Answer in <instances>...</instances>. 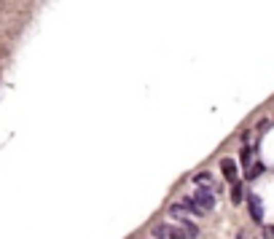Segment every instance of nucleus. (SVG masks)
Instances as JSON below:
<instances>
[{"mask_svg":"<svg viewBox=\"0 0 274 239\" xmlns=\"http://www.w3.org/2000/svg\"><path fill=\"white\" fill-rule=\"evenodd\" d=\"M194 199L199 201V207L210 212L212 207H215V186H207V188H196L194 191Z\"/></svg>","mask_w":274,"mask_h":239,"instance_id":"obj_1","label":"nucleus"},{"mask_svg":"<svg viewBox=\"0 0 274 239\" xmlns=\"http://www.w3.org/2000/svg\"><path fill=\"white\" fill-rule=\"evenodd\" d=\"M247 207H250V218H253L255 223L264 220V205H261V196L250 194V196H247Z\"/></svg>","mask_w":274,"mask_h":239,"instance_id":"obj_2","label":"nucleus"},{"mask_svg":"<svg viewBox=\"0 0 274 239\" xmlns=\"http://www.w3.org/2000/svg\"><path fill=\"white\" fill-rule=\"evenodd\" d=\"M221 172L229 183H236V161L234 159H223L221 161Z\"/></svg>","mask_w":274,"mask_h":239,"instance_id":"obj_3","label":"nucleus"},{"mask_svg":"<svg viewBox=\"0 0 274 239\" xmlns=\"http://www.w3.org/2000/svg\"><path fill=\"white\" fill-rule=\"evenodd\" d=\"M261 172H264V164H261V161H253V164L247 167V180H255Z\"/></svg>","mask_w":274,"mask_h":239,"instance_id":"obj_4","label":"nucleus"},{"mask_svg":"<svg viewBox=\"0 0 274 239\" xmlns=\"http://www.w3.org/2000/svg\"><path fill=\"white\" fill-rule=\"evenodd\" d=\"M183 205H186V210H191L194 215H205V210H202V207H199V201H196L194 196H188V199L183 201Z\"/></svg>","mask_w":274,"mask_h":239,"instance_id":"obj_5","label":"nucleus"},{"mask_svg":"<svg viewBox=\"0 0 274 239\" xmlns=\"http://www.w3.org/2000/svg\"><path fill=\"white\" fill-rule=\"evenodd\" d=\"M242 196H245L242 183H240V180H236V183H231V199H234V205H236V201H242Z\"/></svg>","mask_w":274,"mask_h":239,"instance_id":"obj_6","label":"nucleus"},{"mask_svg":"<svg viewBox=\"0 0 274 239\" xmlns=\"http://www.w3.org/2000/svg\"><path fill=\"white\" fill-rule=\"evenodd\" d=\"M153 236H156V239H170V226H167V223H159L156 229H153Z\"/></svg>","mask_w":274,"mask_h":239,"instance_id":"obj_7","label":"nucleus"},{"mask_svg":"<svg viewBox=\"0 0 274 239\" xmlns=\"http://www.w3.org/2000/svg\"><path fill=\"white\" fill-rule=\"evenodd\" d=\"M170 215H172V218H177V220H186V205H172Z\"/></svg>","mask_w":274,"mask_h":239,"instance_id":"obj_8","label":"nucleus"},{"mask_svg":"<svg viewBox=\"0 0 274 239\" xmlns=\"http://www.w3.org/2000/svg\"><path fill=\"white\" fill-rule=\"evenodd\" d=\"M194 180H196L199 186H215V183H212V175H210V172H199Z\"/></svg>","mask_w":274,"mask_h":239,"instance_id":"obj_9","label":"nucleus"},{"mask_svg":"<svg viewBox=\"0 0 274 239\" xmlns=\"http://www.w3.org/2000/svg\"><path fill=\"white\" fill-rule=\"evenodd\" d=\"M183 229L188 231V239H194V236L199 234V229H196V226H194L191 220H183Z\"/></svg>","mask_w":274,"mask_h":239,"instance_id":"obj_10","label":"nucleus"},{"mask_svg":"<svg viewBox=\"0 0 274 239\" xmlns=\"http://www.w3.org/2000/svg\"><path fill=\"white\" fill-rule=\"evenodd\" d=\"M266 236H274V226H269V229H266Z\"/></svg>","mask_w":274,"mask_h":239,"instance_id":"obj_11","label":"nucleus"}]
</instances>
